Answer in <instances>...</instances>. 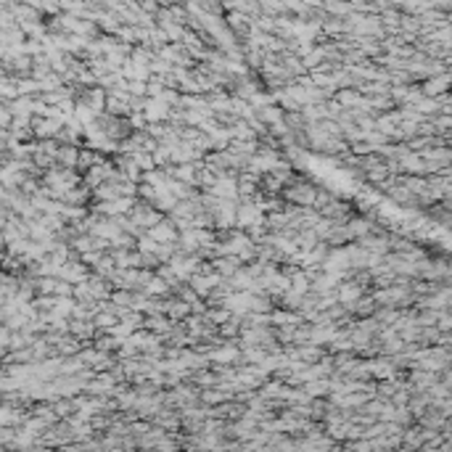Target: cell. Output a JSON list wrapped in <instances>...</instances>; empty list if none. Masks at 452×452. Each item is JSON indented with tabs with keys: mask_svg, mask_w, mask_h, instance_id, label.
<instances>
[{
	"mask_svg": "<svg viewBox=\"0 0 452 452\" xmlns=\"http://www.w3.org/2000/svg\"><path fill=\"white\" fill-rule=\"evenodd\" d=\"M214 267H217L220 272H227V275H230V272H235V270H238V257H227V259H220V262H217V265H214Z\"/></svg>",
	"mask_w": 452,
	"mask_h": 452,
	"instance_id": "6da1fadb",
	"label": "cell"
}]
</instances>
